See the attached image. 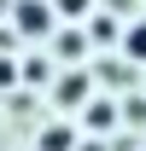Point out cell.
<instances>
[{"mask_svg": "<svg viewBox=\"0 0 146 151\" xmlns=\"http://www.w3.org/2000/svg\"><path fill=\"white\" fill-rule=\"evenodd\" d=\"M12 81H18V64H12V58H0V87H12Z\"/></svg>", "mask_w": 146, "mask_h": 151, "instance_id": "obj_8", "label": "cell"}, {"mask_svg": "<svg viewBox=\"0 0 146 151\" xmlns=\"http://www.w3.org/2000/svg\"><path fill=\"white\" fill-rule=\"evenodd\" d=\"M123 58H128V64H146V18L123 29Z\"/></svg>", "mask_w": 146, "mask_h": 151, "instance_id": "obj_3", "label": "cell"}, {"mask_svg": "<svg viewBox=\"0 0 146 151\" xmlns=\"http://www.w3.org/2000/svg\"><path fill=\"white\" fill-rule=\"evenodd\" d=\"M53 99H58V105H88V76H82V70H70V76H58V87H53Z\"/></svg>", "mask_w": 146, "mask_h": 151, "instance_id": "obj_2", "label": "cell"}, {"mask_svg": "<svg viewBox=\"0 0 146 151\" xmlns=\"http://www.w3.org/2000/svg\"><path fill=\"white\" fill-rule=\"evenodd\" d=\"M12 18H18V29H23V35H47L58 12L47 6V0H18V12H12Z\"/></svg>", "mask_w": 146, "mask_h": 151, "instance_id": "obj_1", "label": "cell"}, {"mask_svg": "<svg viewBox=\"0 0 146 151\" xmlns=\"http://www.w3.org/2000/svg\"><path fill=\"white\" fill-rule=\"evenodd\" d=\"M70 145H76L70 128H47V134H41V151H70Z\"/></svg>", "mask_w": 146, "mask_h": 151, "instance_id": "obj_4", "label": "cell"}, {"mask_svg": "<svg viewBox=\"0 0 146 151\" xmlns=\"http://www.w3.org/2000/svg\"><path fill=\"white\" fill-rule=\"evenodd\" d=\"M88 122H93V128H99V134H105L111 122H117V111H111V105H99V99H93V105H88Z\"/></svg>", "mask_w": 146, "mask_h": 151, "instance_id": "obj_5", "label": "cell"}, {"mask_svg": "<svg viewBox=\"0 0 146 151\" xmlns=\"http://www.w3.org/2000/svg\"><path fill=\"white\" fill-rule=\"evenodd\" d=\"M93 41H117V23H111V18H93Z\"/></svg>", "mask_w": 146, "mask_h": 151, "instance_id": "obj_7", "label": "cell"}, {"mask_svg": "<svg viewBox=\"0 0 146 151\" xmlns=\"http://www.w3.org/2000/svg\"><path fill=\"white\" fill-rule=\"evenodd\" d=\"M88 6H93V0H53L58 18H88Z\"/></svg>", "mask_w": 146, "mask_h": 151, "instance_id": "obj_6", "label": "cell"}]
</instances>
